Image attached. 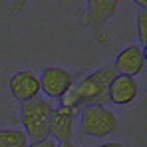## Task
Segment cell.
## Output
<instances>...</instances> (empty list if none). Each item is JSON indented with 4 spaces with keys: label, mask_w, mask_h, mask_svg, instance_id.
I'll return each mask as SVG.
<instances>
[{
    "label": "cell",
    "mask_w": 147,
    "mask_h": 147,
    "mask_svg": "<svg viewBox=\"0 0 147 147\" xmlns=\"http://www.w3.org/2000/svg\"><path fill=\"white\" fill-rule=\"evenodd\" d=\"M115 76L117 74L113 70V66H103L99 70L90 72L88 76H82L60 98V107L80 111L86 105H105V103H109L107 90H109V84Z\"/></svg>",
    "instance_id": "obj_1"
},
{
    "label": "cell",
    "mask_w": 147,
    "mask_h": 147,
    "mask_svg": "<svg viewBox=\"0 0 147 147\" xmlns=\"http://www.w3.org/2000/svg\"><path fill=\"white\" fill-rule=\"evenodd\" d=\"M54 105L46 98H34L26 103H20V119L24 125V133L32 143L44 141L50 137V121L54 113Z\"/></svg>",
    "instance_id": "obj_2"
},
{
    "label": "cell",
    "mask_w": 147,
    "mask_h": 147,
    "mask_svg": "<svg viewBox=\"0 0 147 147\" xmlns=\"http://www.w3.org/2000/svg\"><path fill=\"white\" fill-rule=\"evenodd\" d=\"M119 125L117 115L105 105H86L80 109V129L90 137H105Z\"/></svg>",
    "instance_id": "obj_3"
},
{
    "label": "cell",
    "mask_w": 147,
    "mask_h": 147,
    "mask_svg": "<svg viewBox=\"0 0 147 147\" xmlns=\"http://www.w3.org/2000/svg\"><path fill=\"white\" fill-rule=\"evenodd\" d=\"M38 80H40V92H44L48 98L60 99L76 84V74L60 66H48L42 70Z\"/></svg>",
    "instance_id": "obj_4"
},
{
    "label": "cell",
    "mask_w": 147,
    "mask_h": 147,
    "mask_svg": "<svg viewBox=\"0 0 147 147\" xmlns=\"http://www.w3.org/2000/svg\"><path fill=\"white\" fill-rule=\"evenodd\" d=\"M119 2L117 0H90L86 6V14L82 26L84 28H92L96 34V40H101L103 36V26L109 22V18L117 12Z\"/></svg>",
    "instance_id": "obj_5"
},
{
    "label": "cell",
    "mask_w": 147,
    "mask_h": 147,
    "mask_svg": "<svg viewBox=\"0 0 147 147\" xmlns=\"http://www.w3.org/2000/svg\"><path fill=\"white\" fill-rule=\"evenodd\" d=\"M8 88L12 98L18 103H26L40 96V80L34 70H20L8 80Z\"/></svg>",
    "instance_id": "obj_6"
},
{
    "label": "cell",
    "mask_w": 147,
    "mask_h": 147,
    "mask_svg": "<svg viewBox=\"0 0 147 147\" xmlns=\"http://www.w3.org/2000/svg\"><path fill=\"white\" fill-rule=\"evenodd\" d=\"M113 70L117 76H129V78H135V76L143 74L145 72V50H141L135 44L123 48L115 56Z\"/></svg>",
    "instance_id": "obj_7"
},
{
    "label": "cell",
    "mask_w": 147,
    "mask_h": 147,
    "mask_svg": "<svg viewBox=\"0 0 147 147\" xmlns=\"http://www.w3.org/2000/svg\"><path fill=\"white\" fill-rule=\"evenodd\" d=\"M76 115H78V111H74V109L56 107L54 113H52V121H50V135H52V139H56L60 143H72Z\"/></svg>",
    "instance_id": "obj_8"
},
{
    "label": "cell",
    "mask_w": 147,
    "mask_h": 147,
    "mask_svg": "<svg viewBox=\"0 0 147 147\" xmlns=\"http://www.w3.org/2000/svg\"><path fill=\"white\" fill-rule=\"evenodd\" d=\"M137 96H139V84L135 78L129 76H115L107 90V98L115 105H131Z\"/></svg>",
    "instance_id": "obj_9"
},
{
    "label": "cell",
    "mask_w": 147,
    "mask_h": 147,
    "mask_svg": "<svg viewBox=\"0 0 147 147\" xmlns=\"http://www.w3.org/2000/svg\"><path fill=\"white\" fill-rule=\"evenodd\" d=\"M0 147H28L24 129H0Z\"/></svg>",
    "instance_id": "obj_10"
},
{
    "label": "cell",
    "mask_w": 147,
    "mask_h": 147,
    "mask_svg": "<svg viewBox=\"0 0 147 147\" xmlns=\"http://www.w3.org/2000/svg\"><path fill=\"white\" fill-rule=\"evenodd\" d=\"M137 36H139V48L145 50L147 46V10L137 12Z\"/></svg>",
    "instance_id": "obj_11"
},
{
    "label": "cell",
    "mask_w": 147,
    "mask_h": 147,
    "mask_svg": "<svg viewBox=\"0 0 147 147\" xmlns=\"http://www.w3.org/2000/svg\"><path fill=\"white\" fill-rule=\"evenodd\" d=\"M58 143L52 139V137H48V139H44V141H38V143H32V145H28V147H56Z\"/></svg>",
    "instance_id": "obj_12"
},
{
    "label": "cell",
    "mask_w": 147,
    "mask_h": 147,
    "mask_svg": "<svg viewBox=\"0 0 147 147\" xmlns=\"http://www.w3.org/2000/svg\"><path fill=\"white\" fill-rule=\"evenodd\" d=\"M98 147H125L123 143H117V141H109V143H101Z\"/></svg>",
    "instance_id": "obj_13"
},
{
    "label": "cell",
    "mask_w": 147,
    "mask_h": 147,
    "mask_svg": "<svg viewBox=\"0 0 147 147\" xmlns=\"http://www.w3.org/2000/svg\"><path fill=\"white\" fill-rule=\"evenodd\" d=\"M56 147H78V145H74V141H72V143H58Z\"/></svg>",
    "instance_id": "obj_14"
}]
</instances>
